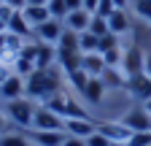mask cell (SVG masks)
I'll return each mask as SVG.
<instances>
[{"mask_svg":"<svg viewBox=\"0 0 151 146\" xmlns=\"http://www.w3.org/2000/svg\"><path fill=\"white\" fill-rule=\"evenodd\" d=\"M105 92H108V87L103 84V79L100 76H92L89 81H86V87H84V100L86 103H92V106H100L103 103V98H105Z\"/></svg>","mask_w":151,"mask_h":146,"instance_id":"2e32d148","label":"cell"},{"mask_svg":"<svg viewBox=\"0 0 151 146\" xmlns=\"http://www.w3.org/2000/svg\"><path fill=\"white\" fill-rule=\"evenodd\" d=\"M22 46H24V38H19V35H14L11 30L0 33V62H6L14 68L16 57L22 54Z\"/></svg>","mask_w":151,"mask_h":146,"instance_id":"277c9868","label":"cell"},{"mask_svg":"<svg viewBox=\"0 0 151 146\" xmlns=\"http://www.w3.org/2000/svg\"><path fill=\"white\" fill-rule=\"evenodd\" d=\"M22 14H24V19L30 22V27H32V30H35V27H41L43 22H49V19H51L49 6H24V8H22Z\"/></svg>","mask_w":151,"mask_h":146,"instance_id":"ac0fdd59","label":"cell"},{"mask_svg":"<svg viewBox=\"0 0 151 146\" xmlns=\"http://www.w3.org/2000/svg\"><path fill=\"white\" fill-rule=\"evenodd\" d=\"M3 133H6V116L0 114V135H3Z\"/></svg>","mask_w":151,"mask_h":146,"instance_id":"ab89813d","label":"cell"},{"mask_svg":"<svg viewBox=\"0 0 151 146\" xmlns=\"http://www.w3.org/2000/svg\"><path fill=\"white\" fill-rule=\"evenodd\" d=\"M140 106H143V108H146V111H148V114H151V98H148V100H143V103H140Z\"/></svg>","mask_w":151,"mask_h":146,"instance_id":"b9f144b4","label":"cell"},{"mask_svg":"<svg viewBox=\"0 0 151 146\" xmlns=\"http://www.w3.org/2000/svg\"><path fill=\"white\" fill-rule=\"evenodd\" d=\"M122 122L129 127L132 133H143V130H151V114L146 111L143 106H135L122 116Z\"/></svg>","mask_w":151,"mask_h":146,"instance_id":"9c48e42d","label":"cell"},{"mask_svg":"<svg viewBox=\"0 0 151 146\" xmlns=\"http://www.w3.org/2000/svg\"><path fill=\"white\" fill-rule=\"evenodd\" d=\"M43 106H49L51 111L60 114L62 119H84V116H89L86 108H84L78 100H76L70 92H65V89H62V92H57V95H54L49 103H43Z\"/></svg>","mask_w":151,"mask_h":146,"instance_id":"3957f363","label":"cell"},{"mask_svg":"<svg viewBox=\"0 0 151 146\" xmlns=\"http://www.w3.org/2000/svg\"><path fill=\"white\" fill-rule=\"evenodd\" d=\"M116 11V6H113V0H100L97 6V16H103V19H108V16Z\"/></svg>","mask_w":151,"mask_h":146,"instance_id":"4dcf8cb0","label":"cell"},{"mask_svg":"<svg viewBox=\"0 0 151 146\" xmlns=\"http://www.w3.org/2000/svg\"><path fill=\"white\" fill-rule=\"evenodd\" d=\"M78 43H81V51L84 54H89V51H97V46H100V38L94 33H78Z\"/></svg>","mask_w":151,"mask_h":146,"instance_id":"cb8c5ba5","label":"cell"},{"mask_svg":"<svg viewBox=\"0 0 151 146\" xmlns=\"http://www.w3.org/2000/svg\"><path fill=\"white\" fill-rule=\"evenodd\" d=\"M65 79L76 87V89H78V92H84V87H86V81L92 79L89 76V73L84 70V68H78V70H70V73H65Z\"/></svg>","mask_w":151,"mask_h":146,"instance_id":"603a6c76","label":"cell"},{"mask_svg":"<svg viewBox=\"0 0 151 146\" xmlns=\"http://www.w3.org/2000/svg\"><path fill=\"white\" fill-rule=\"evenodd\" d=\"M35 108H38V103L24 95V98H16V100H8V103H6V116H8L16 127L30 130V127H32V119H35Z\"/></svg>","mask_w":151,"mask_h":146,"instance_id":"7a4b0ae2","label":"cell"},{"mask_svg":"<svg viewBox=\"0 0 151 146\" xmlns=\"http://www.w3.org/2000/svg\"><path fill=\"white\" fill-rule=\"evenodd\" d=\"M143 68H146V54L138 46L127 49L124 57H122V70L127 73V76H135V73H143Z\"/></svg>","mask_w":151,"mask_h":146,"instance_id":"7c38bea8","label":"cell"},{"mask_svg":"<svg viewBox=\"0 0 151 146\" xmlns=\"http://www.w3.org/2000/svg\"><path fill=\"white\" fill-rule=\"evenodd\" d=\"M27 138L32 146H62L68 133L60 130H27Z\"/></svg>","mask_w":151,"mask_h":146,"instance_id":"30bf717a","label":"cell"},{"mask_svg":"<svg viewBox=\"0 0 151 146\" xmlns=\"http://www.w3.org/2000/svg\"><path fill=\"white\" fill-rule=\"evenodd\" d=\"M124 92H127L129 98H135L138 103L148 100V98H151V76H148V73H135V76H127Z\"/></svg>","mask_w":151,"mask_h":146,"instance_id":"8992f818","label":"cell"},{"mask_svg":"<svg viewBox=\"0 0 151 146\" xmlns=\"http://www.w3.org/2000/svg\"><path fill=\"white\" fill-rule=\"evenodd\" d=\"M30 130H60V133H65V119L60 114H54L49 106H38Z\"/></svg>","mask_w":151,"mask_h":146,"instance_id":"5b68a950","label":"cell"},{"mask_svg":"<svg viewBox=\"0 0 151 146\" xmlns=\"http://www.w3.org/2000/svg\"><path fill=\"white\" fill-rule=\"evenodd\" d=\"M60 81L62 79H60V73H57L54 68H49V70H35L32 76L24 79V95L30 100H35L38 106H43L57 92H62V84Z\"/></svg>","mask_w":151,"mask_h":146,"instance_id":"6da1fadb","label":"cell"},{"mask_svg":"<svg viewBox=\"0 0 151 146\" xmlns=\"http://www.w3.org/2000/svg\"><path fill=\"white\" fill-rule=\"evenodd\" d=\"M97 6H100V0H84V11H89L92 16L97 14Z\"/></svg>","mask_w":151,"mask_h":146,"instance_id":"836d02e7","label":"cell"},{"mask_svg":"<svg viewBox=\"0 0 151 146\" xmlns=\"http://www.w3.org/2000/svg\"><path fill=\"white\" fill-rule=\"evenodd\" d=\"M132 8H135V14L143 22L151 25V0H132Z\"/></svg>","mask_w":151,"mask_h":146,"instance_id":"83f0119b","label":"cell"},{"mask_svg":"<svg viewBox=\"0 0 151 146\" xmlns=\"http://www.w3.org/2000/svg\"><path fill=\"white\" fill-rule=\"evenodd\" d=\"M100 79H103V84H105L108 89H124V84H127V73H124L122 68H105Z\"/></svg>","mask_w":151,"mask_h":146,"instance_id":"44dd1931","label":"cell"},{"mask_svg":"<svg viewBox=\"0 0 151 146\" xmlns=\"http://www.w3.org/2000/svg\"><path fill=\"white\" fill-rule=\"evenodd\" d=\"M108 27H111V33H116V35H124V33H129V14L124 11V8H116L111 16H108Z\"/></svg>","mask_w":151,"mask_h":146,"instance_id":"ffe728a7","label":"cell"},{"mask_svg":"<svg viewBox=\"0 0 151 146\" xmlns=\"http://www.w3.org/2000/svg\"><path fill=\"white\" fill-rule=\"evenodd\" d=\"M111 146H127V143H113V141H111Z\"/></svg>","mask_w":151,"mask_h":146,"instance_id":"7bdbcfd3","label":"cell"},{"mask_svg":"<svg viewBox=\"0 0 151 146\" xmlns=\"http://www.w3.org/2000/svg\"><path fill=\"white\" fill-rule=\"evenodd\" d=\"M6 30H8V22L3 19V16H0V33H6Z\"/></svg>","mask_w":151,"mask_h":146,"instance_id":"60d3db41","label":"cell"},{"mask_svg":"<svg viewBox=\"0 0 151 146\" xmlns=\"http://www.w3.org/2000/svg\"><path fill=\"white\" fill-rule=\"evenodd\" d=\"M119 38H122V35H116V33L103 35V38H100V46H97V51H100V54H105V51H111V49H119Z\"/></svg>","mask_w":151,"mask_h":146,"instance_id":"f1b7e54d","label":"cell"},{"mask_svg":"<svg viewBox=\"0 0 151 146\" xmlns=\"http://www.w3.org/2000/svg\"><path fill=\"white\" fill-rule=\"evenodd\" d=\"M97 127H100V122H94L92 116H84V119H65V133L68 135H76V138H89V135H94L97 133Z\"/></svg>","mask_w":151,"mask_h":146,"instance_id":"ba28073f","label":"cell"},{"mask_svg":"<svg viewBox=\"0 0 151 146\" xmlns=\"http://www.w3.org/2000/svg\"><path fill=\"white\" fill-rule=\"evenodd\" d=\"M113 6H116V8H124V11H127V6H129V0H113Z\"/></svg>","mask_w":151,"mask_h":146,"instance_id":"74e56055","label":"cell"},{"mask_svg":"<svg viewBox=\"0 0 151 146\" xmlns=\"http://www.w3.org/2000/svg\"><path fill=\"white\" fill-rule=\"evenodd\" d=\"M62 33H65V22L62 19H49L43 22L41 27H35V41H43V43H60L62 38Z\"/></svg>","mask_w":151,"mask_h":146,"instance_id":"52a82bcc","label":"cell"},{"mask_svg":"<svg viewBox=\"0 0 151 146\" xmlns=\"http://www.w3.org/2000/svg\"><path fill=\"white\" fill-rule=\"evenodd\" d=\"M8 30L14 35H19V38H24V41H35V30L30 27V22L24 19V14L22 11H14L11 14V19H8Z\"/></svg>","mask_w":151,"mask_h":146,"instance_id":"9a60e30c","label":"cell"},{"mask_svg":"<svg viewBox=\"0 0 151 146\" xmlns=\"http://www.w3.org/2000/svg\"><path fill=\"white\" fill-rule=\"evenodd\" d=\"M38 68H35V62L32 60H27V57H16V62H14V73H19L22 79H27V76H32Z\"/></svg>","mask_w":151,"mask_h":146,"instance_id":"d4e9b609","label":"cell"},{"mask_svg":"<svg viewBox=\"0 0 151 146\" xmlns=\"http://www.w3.org/2000/svg\"><path fill=\"white\" fill-rule=\"evenodd\" d=\"M0 3H3V0H0Z\"/></svg>","mask_w":151,"mask_h":146,"instance_id":"ee69618b","label":"cell"},{"mask_svg":"<svg viewBox=\"0 0 151 146\" xmlns=\"http://www.w3.org/2000/svg\"><path fill=\"white\" fill-rule=\"evenodd\" d=\"M68 3V8L70 11H76V8H84V0H65Z\"/></svg>","mask_w":151,"mask_h":146,"instance_id":"d590c367","label":"cell"},{"mask_svg":"<svg viewBox=\"0 0 151 146\" xmlns=\"http://www.w3.org/2000/svg\"><path fill=\"white\" fill-rule=\"evenodd\" d=\"M62 146H86V141H84V138H76V135H68Z\"/></svg>","mask_w":151,"mask_h":146,"instance_id":"d6a6232c","label":"cell"},{"mask_svg":"<svg viewBox=\"0 0 151 146\" xmlns=\"http://www.w3.org/2000/svg\"><path fill=\"white\" fill-rule=\"evenodd\" d=\"M97 130H100L108 141H113V143H127L129 135H132V130H129L122 119H119V122H100Z\"/></svg>","mask_w":151,"mask_h":146,"instance_id":"8fae6325","label":"cell"},{"mask_svg":"<svg viewBox=\"0 0 151 146\" xmlns=\"http://www.w3.org/2000/svg\"><path fill=\"white\" fill-rule=\"evenodd\" d=\"M57 65V46L54 43H43L38 41V51H35V68L38 70H49Z\"/></svg>","mask_w":151,"mask_h":146,"instance_id":"5bb4252c","label":"cell"},{"mask_svg":"<svg viewBox=\"0 0 151 146\" xmlns=\"http://www.w3.org/2000/svg\"><path fill=\"white\" fill-rule=\"evenodd\" d=\"M86 146H111V141H108V138L97 130L94 135H89V138H86Z\"/></svg>","mask_w":151,"mask_h":146,"instance_id":"1f68e13d","label":"cell"},{"mask_svg":"<svg viewBox=\"0 0 151 146\" xmlns=\"http://www.w3.org/2000/svg\"><path fill=\"white\" fill-rule=\"evenodd\" d=\"M127 146H151V130H143V133H132Z\"/></svg>","mask_w":151,"mask_h":146,"instance_id":"f546056e","label":"cell"},{"mask_svg":"<svg viewBox=\"0 0 151 146\" xmlns=\"http://www.w3.org/2000/svg\"><path fill=\"white\" fill-rule=\"evenodd\" d=\"M3 3H8V6H11L14 11H22V8L27 6V0H3Z\"/></svg>","mask_w":151,"mask_h":146,"instance_id":"e575fe53","label":"cell"},{"mask_svg":"<svg viewBox=\"0 0 151 146\" xmlns=\"http://www.w3.org/2000/svg\"><path fill=\"white\" fill-rule=\"evenodd\" d=\"M49 11H51V19H62L65 22V16H68V3L65 0H49Z\"/></svg>","mask_w":151,"mask_h":146,"instance_id":"4316f807","label":"cell"},{"mask_svg":"<svg viewBox=\"0 0 151 146\" xmlns=\"http://www.w3.org/2000/svg\"><path fill=\"white\" fill-rule=\"evenodd\" d=\"M89 22H92V14L84 11V8L68 11V16H65V27L73 30V33H86L89 30Z\"/></svg>","mask_w":151,"mask_h":146,"instance_id":"e0dca14e","label":"cell"},{"mask_svg":"<svg viewBox=\"0 0 151 146\" xmlns=\"http://www.w3.org/2000/svg\"><path fill=\"white\" fill-rule=\"evenodd\" d=\"M89 33H94L97 38L108 35V33H111V27H108V19H103V16H97V14H94V16H92V22H89Z\"/></svg>","mask_w":151,"mask_h":146,"instance_id":"484cf974","label":"cell"},{"mask_svg":"<svg viewBox=\"0 0 151 146\" xmlns=\"http://www.w3.org/2000/svg\"><path fill=\"white\" fill-rule=\"evenodd\" d=\"M0 98L6 103L8 100H16V98H24V79L19 73H11V76L0 84Z\"/></svg>","mask_w":151,"mask_h":146,"instance_id":"4fadbf2b","label":"cell"},{"mask_svg":"<svg viewBox=\"0 0 151 146\" xmlns=\"http://www.w3.org/2000/svg\"><path fill=\"white\" fill-rule=\"evenodd\" d=\"M143 73L151 76V51H146V68H143Z\"/></svg>","mask_w":151,"mask_h":146,"instance_id":"8d00e7d4","label":"cell"},{"mask_svg":"<svg viewBox=\"0 0 151 146\" xmlns=\"http://www.w3.org/2000/svg\"><path fill=\"white\" fill-rule=\"evenodd\" d=\"M27 6H49V0H27Z\"/></svg>","mask_w":151,"mask_h":146,"instance_id":"f35d334b","label":"cell"},{"mask_svg":"<svg viewBox=\"0 0 151 146\" xmlns=\"http://www.w3.org/2000/svg\"><path fill=\"white\" fill-rule=\"evenodd\" d=\"M0 146H32L27 133H3L0 135Z\"/></svg>","mask_w":151,"mask_h":146,"instance_id":"7402d4cb","label":"cell"},{"mask_svg":"<svg viewBox=\"0 0 151 146\" xmlns=\"http://www.w3.org/2000/svg\"><path fill=\"white\" fill-rule=\"evenodd\" d=\"M81 68L89 73V76H103V70H105L108 65H105V57H103L100 51H89V54H84Z\"/></svg>","mask_w":151,"mask_h":146,"instance_id":"d6986e66","label":"cell"}]
</instances>
